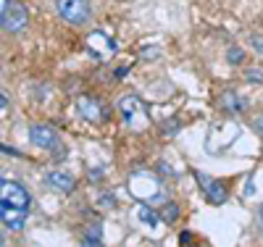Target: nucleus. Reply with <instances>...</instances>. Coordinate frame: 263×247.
I'll use <instances>...</instances> for the list:
<instances>
[{
	"label": "nucleus",
	"mask_w": 263,
	"mask_h": 247,
	"mask_svg": "<svg viewBox=\"0 0 263 247\" xmlns=\"http://www.w3.org/2000/svg\"><path fill=\"white\" fill-rule=\"evenodd\" d=\"M32 208V195L24 184L13 182V179H0V223H6V229L21 232L27 226Z\"/></svg>",
	"instance_id": "obj_1"
},
{
	"label": "nucleus",
	"mask_w": 263,
	"mask_h": 247,
	"mask_svg": "<svg viewBox=\"0 0 263 247\" xmlns=\"http://www.w3.org/2000/svg\"><path fill=\"white\" fill-rule=\"evenodd\" d=\"M29 27V13L18 0H0V29L18 34Z\"/></svg>",
	"instance_id": "obj_2"
},
{
	"label": "nucleus",
	"mask_w": 263,
	"mask_h": 247,
	"mask_svg": "<svg viewBox=\"0 0 263 247\" xmlns=\"http://www.w3.org/2000/svg\"><path fill=\"white\" fill-rule=\"evenodd\" d=\"M119 113L124 119V124L129 129H135V131H142L150 126V116H147V110L142 105V100L137 95H126L119 100Z\"/></svg>",
	"instance_id": "obj_3"
},
{
	"label": "nucleus",
	"mask_w": 263,
	"mask_h": 247,
	"mask_svg": "<svg viewBox=\"0 0 263 247\" xmlns=\"http://www.w3.org/2000/svg\"><path fill=\"white\" fill-rule=\"evenodd\" d=\"M129 189H132V195H135L137 200H142V203H147V205L161 203L163 200V189H161L158 179L153 174H135L129 179Z\"/></svg>",
	"instance_id": "obj_4"
},
{
	"label": "nucleus",
	"mask_w": 263,
	"mask_h": 247,
	"mask_svg": "<svg viewBox=\"0 0 263 247\" xmlns=\"http://www.w3.org/2000/svg\"><path fill=\"white\" fill-rule=\"evenodd\" d=\"M55 13L71 27H84L92 18V8L87 0H55Z\"/></svg>",
	"instance_id": "obj_5"
},
{
	"label": "nucleus",
	"mask_w": 263,
	"mask_h": 247,
	"mask_svg": "<svg viewBox=\"0 0 263 247\" xmlns=\"http://www.w3.org/2000/svg\"><path fill=\"white\" fill-rule=\"evenodd\" d=\"M87 50H90V55L98 58V61H108L116 53V40L108 32H92L87 37Z\"/></svg>",
	"instance_id": "obj_6"
},
{
	"label": "nucleus",
	"mask_w": 263,
	"mask_h": 247,
	"mask_svg": "<svg viewBox=\"0 0 263 247\" xmlns=\"http://www.w3.org/2000/svg\"><path fill=\"white\" fill-rule=\"evenodd\" d=\"M195 176H197V182H200L205 197L211 200L213 205H221L224 200L229 197V189H227V184L221 182V179H213V176H208V174H195Z\"/></svg>",
	"instance_id": "obj_7"
},
{
	"label": "nucleus",
	"mask_w": 263,
	"mask_h": 247,
	"mask_svg": "<svg viewBox=\"0 0 263 247\" xmlns=\"http://www.w3.org/2000/svg\"><path fill=\"white\" fill-rule=\"evenodd\" d=\"M77 110L82 113L84 121H90V124H100L105 121V108L98 103V98H90V95H82L77 100Z\"/></svg>",
	"instance_id": "obj_8"
},
{
	"label": "nucleus",
	"mask_w": 263,
	"mask_h": 247,
	"mask_svg": "<svg viewBox=\"0 0 263 247\" xmlns=\"http://www.w3.org/2000/svg\"><path fill=\"white\" fill-rule=\"evenodd\" d=\"M29 142L34 147H40V150H50L58 142V137H55V131L48 124H32L29 126Z\"/></svg>",
	"instance_id": "obj_9"
},
{
	"label": "nucleus",
	"mask_w": 263,
	"mask_h": 247,
	"mask_svg": "<svg viewBox=\"0 0 263 247\" xmlns=\"http://www.w3.org/2000/svg\"><path fill=\"white\" fill-rule=\"evenodd\" d=\"M45 184H48L50 189H55V192H63V195H69V192L77 187L74 176H71L69 171H48V174H45Z\"/></svg>",
	"instance_id": "obj_10"
},
{
	"label": "nucleus",
	"mask_w": 263,
	"mask_h": 247,
	"mask_svg": "<svg viewBox=\"0 0 263 247\" xmlns=\"http://www.w3.org/2000/svg\"><path fill=\"white\" fill-rule=\"evenodd\" d=\"M218 105H221L227 113H237V110H242V108H245V103L237 98V92H224L221 100H218Z\"/></svg>",
	"instance_id": "obj_11"
},
{
	"label": "nucleus",
	"mask_w": 263,
	"mask_h": 247,
	"mask_svg": "<svg viewBox=\"0 0 263 247\" xmlns=\"http://www.w3.org/2000/svg\"><path fill=\"white\" fill-rule=\"evenodd\" d=\"M140 218H142V223H147V226H156V223H158V218H161V216H158L156 211H153V208H150V205L145 203V205L140 208Z\"/></svg>",
	"instance_id": "obj_12"
},
{
	"label": "nucleus",
	"mask_w": 263,
	"mask_h": 247,
	"mask_svg": "<svg viewBox=\"0 0 263 247\" xmlns=\"http://www.w3.org/2000/svg\"><path fill=\"white\" fill-rule=\"evenodd\" d=\"M158 216H161V218H163L166 223H174V221L179 218V208L174 205V203H166V205H163V211H161Z\"/></svg>",
	"instance_id": "obj_13"
},
{
	"label": "nucleus",
	"mask_w": 263,
	"mask_h": 247,
	"mask_svg": "<svg viewBox=\"0 0 263 247\" xmlns=\"http://www.w3.org/2000/svg\"><path fill=\"white\" fill-rule=\"evenodd\" d=\"M100 237H103V234H100V226H92V229L84 232V239H82V242H84V244H100V242H103Z\"/></svg>",
	"instance_id": "obj_14"
},
{
	"label": "nucleus",
	"mask_w": 263,
	"mask_h": 247,
	"mask_svg": "<svg viewBox=\"0 0 263 247\" xmlns=\"http://www.w3.org/2000/svg\"><path fill=\"white\" fill-rule=\"evenodd\" d=\"M227 58H229V63H242V58H245V53L239 50V48H229V53H227Z\"/></svg>",
	"instance_id": "obj_15"
},
{
	"label": "nucleus",
	"mask_w": 263,
	"mask_h": 247,
	"mask_svg": "<svg viewBox=\"0 0 263 247\" xmlns=\"http://www.w3.org/2000/svg\"><path fill=\"white\" fill-rule=\"evenodd\" d=\"M250 42H253L255 53H260V55H263V34H253V37H250Z\"/></svg>",
	"instance_id": "obj_16"
},
{
	"label": "nucleus",
	"mask_w": 263,
	"mask_h": 247,
	"mask_svg": "<svg viewBox=\"0 0 263 247\" xmlns=\"http://www.w3.org/2000/svg\"><path fill=\"white\" fill-rule=\"evenodd\" d=\"M3 110H8V98L0 92V113H3Z\"/></svg>",
	"instance_id": "obj_17"
},
{
	"label": "nucleus",
	"mask_w": 263,
	"mask_h": 247,
	"mask_svg": "<svg viewBox=\"0 0 263 247\" xmlns=\"http://www.w3.org/2000/svg\"><path fill=\"white\" fill-rule=\"evenodd\" d=\"M190 239H192V234H190V232H182V237H179V242H182V244H187Z\"/></svg>",
	"instance_id": "obj_18"
},
{
	"label": "nucleus",
	"mask_w": 263,
	"mask_h": 247,
	"mask_svg": "<svg viewBox=\"0 0 263 247\" xmlns=\"http://www.w3.org/2000/svg\"><path fill=\"white\" fill-rule=\"evenodd\" d=\"M3 244H6V237H3V234H0V247H3Z\"/></svg>",
	"instance_id": "obj_19"
},
{
	"label": "nucleus",
	"mask_w": 263,
	"mask_h": 247,
	"mask_svg": "<svg viewBox=\"0 0 263 247\" xmlns=\"http://www.w3.org/2000/svg\"><path fill=\"white\" fill-rule=\"evenodd\" d=\"M260 223H263V208H260Z\"/></svg>",
	"instance_id": "obj_20"
}]
</instances>
